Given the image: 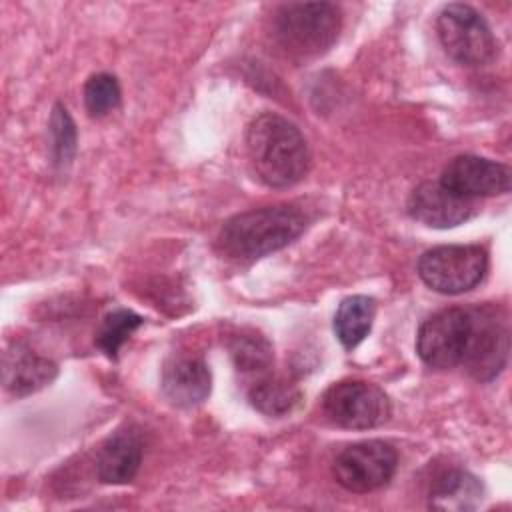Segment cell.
<instances>
[{
	"label": "cell",
	"mask_w": 512,
	"mask_h": 512,
	"mask_svg": "<svg viewBox=\"0 0 512 512\" xmlns=\"http://www.w3.org/2000/svg\"><path fill=\"white\" fill-rule=\"evenodd\" d=\"M246 146L254 172L272 188L294 186L310 170L306 138L296 124L280 114H258L248 126Z\"/></svg>",
	"instance_id": "obj_1"
},
{
	"label": "cell",
	"mask_w": 512,
	"mask_h": 512,
	"mask_svg": "<svg viewBox=\"0 0 512 512\" xmlns=\"http://www.w3.org/2000/svg\"><path fill=\"white\" fill-rule=\"evenodd\" d=\"M306 222V214L288 204L248 210L224 222L218 246L234 260H256L294 242Z\"/></svg>",
	"instance_id": "obj_2"
},
{
	"label": "cell",
	"mask_w": 512,
	"mask_h": 512,
	"mask_svg": "<svg viewBox=\"0 0 512 512\" xmlns=\"http://www.w3.org/2000/svg\"><path fill=\"white\" fill-rule=\"evenodd\" d=\"M340 28L342 12L330 2H292L274 14V38L294 58L324 54L336 42Z\"/></svg>",
	"instance_id": "obj_3"
},
{
	"label": "cell",
	"mask_w": 512,
	"mask_h": 512,
	"mask_svg": "<svg viewBox=\"0 0 512 512\" xmlns=\"http://www.w3.org/2000/svg\"><path fill=\"white\" fill-rule=\"evenodd\" d=\"M488 270V252L478 244H448L426 250L418 260L420 280L440 294L476 288Z\"/></svg>",
	"instance_id": "obj_4"
},
{
	"label": "cell",
	"mask_w": 512,
	"mask_h": 512,
	"mask_svg": "<svg viewBox=\"0 0 512 512\" xmlns=\"http://www.w3.org/2000/svg\"><path fill=\"white\" fill-rule=\"evenodd\" d=\"M436 32L444 52L462 66L488 64L496 54V40L488 22L468 4L442 8Z\"/></svg>",
	"instance_id": "obj_5"
},
{
	"label": "cell",
	"mask_w": 512,
	"mask_h": 512,
	"mask_svg": "<svg viewBox=\"0 0 512 512\" xmlns=\"http://www.w3.org/2000/svg\"><path fill=\"white\" fill-rule=\"evenodd\" d=\"M322 410L330 422L348 430H368L382 426L392 412L382 388L366 380H342L332 384L322 396Z\"/></svg>",
	"instance_id": "obj_6"
},
{
	"label": "cell",
	"mask_w": 512,
	"mask_h": 512,
	"mask_svg": "<svg viewBox=\"0 0 512 512\" xmlns=\"http://www.w3.org/2000/svg\"><path fill=\"white\" fill-rule=\"evenodd\" d=\"M398 466V454L384 440H364L346 446L334 460V478L348 492L366 494L386 486Z\"/></svg>",
	"instance_id": "obj_7"
},
{
	"label": "cell",
	"mask_w": 512,
	"mask_h": 512,
	"mask_svg": "<svg viewBox=\"0 0 512 512\" xmlns=\"http://www.w3.org/2000/svg\"><path fill=\"white\" fill-rule=\"evenodd\" d=\"M470 334V312L444 308L422 322L416 336V352L430 368H454L462 362Z\"/></svg>",
	"instance_id": "obj_8"
},
{
	"label": "cell",
	"mask_w": 512,
	"mask_h": 512,
	"mask_svg": "<svg viewBox=\"0 0 512 512\" xmlns=\"http://www.w3.org/2000/svg\"><path fill=\"white\" fill-rule=\"evenodd\" d=\"M470 334L462 356V366L476 380H492L506 364L508 358V330L496 320V314L488 308L468 310Z\"/></svg>",
	"instance_id": "obj_9"
},
{
	"label": "cell",
	"mask_w": 512,
	"mask_h": 512,
	"mask_svg": "<svg viewBox=\"0 0 512 512\" xmlns=\"http://www.w3.org/2000/svg\"><path fill=\"white\" fill-rule=\"evenodd\" d=\"M440 184L472 200L506 194L510 190V168L476 154H460L444 166Z\"/></svg>",
	"instance_id": "obj_10"
},
{
	"label": "cell",
	"mask_w": 512,
	"mask_h": 512,
	"mask_svg": "<svg viewBox=\"0 0 512 512\" xmlns=\"http://www.w3.org/2000/svg\"><path fill=\"white\" fill-rule=\"evenodd\" d=\"M476 212L478 200L464 198L440 182H422L408 198V214L428 228H454Z\"/></svg>",
	"instance_id": "obj_11"
},
{
	"label": "cell",
	"mask_w": 512,
	"mask_h": 512,
	"mask_svg": "<svg viewBox=\"0 0 512 512\" xmlns=\"http://www.w3.org/2000/svg\"><path fill=\"white\" fill-rule=\"evenodd\" d=\"M164 398L178 408L202 404L212 390L208 364L194 354H176L166 360L160 376Z\"/></svg>",
	"instance_id": "obj_12"
},
{
	"label": "cell",
	"mask_w": 512,
	"mask_h": 512,
	"mask_svg": "<svg viewBox=\"0 0 512 512\" xmlns=\"http://www.w3.org/2000/svg\"><path fill=\"white\" fill-rule=\"evenodd\" d=\"M56 374V362L34 352L24 342H14L4 352L2 382L4 388L16 398L42 390L56 378Z\"/></svg>",
	"instance_id": "obj_13"
},
{
	"label": "cell",
	"mask_w": 512,
	"mask_h": 512,
	"mask_svg": "<svg viewBox=\"0 0 512 512\" xmlns=\"http://www.w3.org/2000/svg\"><path fill=\"white\" fill-rule=\"evenodd\" d=\"M142 462V440L132 428L112 432L96 454V474L104 484H128Z\"/></svg>",
	"instance_id": "obj_14"
},
{
	"label": "cell",
	"mask_w": 512,
	"mask_h": 512,
	"mask_svg": "<svg viewBox=\"0 0 512 512\" xmlns=\"http://www.w3.org/2000/svg\"><path fill=\"white\" fill-rule=\"evenodd\" d=\"M482 494L484 488L476 476L460 468H450L434 478L428 504L436 510L462 512L476 508L482 502Z\"/></svg>",
	"instance_id": "obj_15"
},
{
	"label": "cell",
	"mask_w": 512,
	"mask_h": 512,
	"mask_svg": "<svg viewBox=\"0 0 512 512\" xmlns=\"http://www.w3.org/2000/svg\"><path fill=\"white\" fill-rule=\"evenodd\" d=\"M376 302L370 296L354 294L338 304L334 314V332L346 350L356 348L372 330Z\"/></svg>",
	"instance_id": "obj_16"
},
{
	"label": "cell",
	"mask_w": 512,
	"mask_h": 512,
	"mask_svg": "<svg viewBox=\"0 0 512 512\" xmlns=\"http://www.w3.org/2000/svg\"><path fill=\"white\" fill-rule=\"evenodd\" d=\"M300 398H302V394L296 388V384H292L286 378L270 376V374L258 378L252 384V388L248 390L250 404L258 412H262L266 416H274V418L290 414L298 406Z\"/></svg>",
	"instance_id": "obj_17"
},
{
	"label": "cell",
	"mask_w": 512,
	"mask_h": 512,
	"mask_svg": "<svg viewBox=\"0 0 512 512\" xmlns=\"http://www.w3.org/2000/svg\"><path fill=\"white\" fill-rule=\"evenodd\" d=\"M230 354L238 372L256 374L258 378L266 376L274 362L270 342L256 332L234 336V340L230 342Z\"/></svg>",
	"instance_id": "obj_18"
},
{
	"label": "cell",
	"mask_w": 512,
	"mask_h": 512,
	"mask_svg": "<svg viewBox=\"0 0 512 512\" xmlns=\"http://www.w3.org/2000/svg\"><path fill=\"white\" fill-rule=\"evenodd\" d=\"M142 316H138L132 310L126 308H118L114 312H110L94 338V344L112 360H116L118 350L122 348V344L130 338V334H134L140 326H142Z\"/></svg>",
	"instance_id": "obj_19"
},
{
	"label": "cell",
	"mask_w": 512,
	"mask_h": 512,
	"mask_svg": "<svg viewBox=\"0 0 512 512\" xmlns=\"http://www.w3.org/2000/svg\"><path fill=\"white\" fill-rule=\"evenodd\" d=\"M50 150L58 168L70 166L76 154V124L62 104H56L50 114Z\"/></svg>",
	"instance_id": "obj_20"
},
{
	"label": "cell",
	"mask_w": 512,
	"mask_h": 512,
	"mask_svg": "<svg viewBox=\"0 0 512 512\" xmlns=\"http://www.w3.org/2000/svg\"><path fill=\"white\" fill-rule=\"evenodd\" d=\"M120 96V84L112 74H94L84 84V106L94 118H102L112 112L120 104Z\"/></svg>",
	"instance_id": "obj_21"
}]
</instances>
